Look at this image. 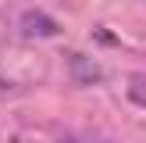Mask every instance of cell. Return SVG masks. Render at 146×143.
<instances>
[{"label":"cell","instance_id":"obj_3","mask_svg":"<svg viewBox=\"0 0 146 143\" xmlns=\"http://www.w3.org/2000/svg\"><path fill=\"white\" fill-rule=\"evenodd\" d=\"M128 97H132L139 107H146V79L143 75H135L132 82H128Z\"/></svg>","mask_w":146,"mask_h":143},{"label":"cell","instance_id":"obj_2","mask_svg":"<svg viewBox=\"0 0 146 143\" xmlns=\"http://www.w3.org/2000/svg\"><path fill=\"white\" fill-rule=\"evenodd\" d=\"M21 32L32 36V39H36V36L46 39V36H57V32H61V25H57L46 11H25V14H21Z\"/></svg>","mask_w":146,"mask_h":143},{"label":"cell","instance_id":"obj_1","mask_svg":"<svg viewBox=\"0 0 146 143\" xmlns=\"http://www.w3.org/2000/svg\"><path fill=\"white\" fill-rule=\"evenodd\" d=\"M68 72H71V79L82 82V86H93V82L104 79V68H100L93 57H86V54H68Z\"/></svg>","mask_w":146,"mask_h":143},{"label":"cell","instance_id":"obj_4","mask_svg":"<svg viewBox=\"0 0 146 143\" xmlns=\"http://www.w3.org/2000/svg\"><path fill=\"white\" fill-rule=\"evenodd\" d=\"M64 143H78V140H64Z\"/></svg>","mask_w":146,"mask_h":143}]
</instances>
